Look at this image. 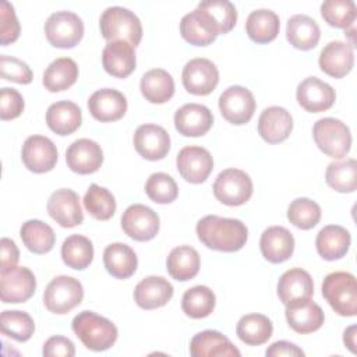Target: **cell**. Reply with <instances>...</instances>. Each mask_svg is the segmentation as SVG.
<instances>
[{
	"label": "cell",
	"mask_w": 357,
	"mask_h": 357,
	"mask_svg": "<svg viewBox=\"0 0 357 357\" xmlns=\"http://www.w3.org/2000/svg\"><path fill=\"white\" fill-rule=\"evenodd\" d=\"M273 332L272 321L264 314H247L236 326L238 339L248 346H259L269 340Z\"/></svg>",
	"instance_id": "74e56055"
},
{
	"label": "cell",
	"mask_w": 357,
	"mask_h": 357,
	"mask_svg": "<svg viewBox=\"0 0 357 357\" xmlns=\"http://www.w3.org/2000/svg\"><path fill=\"white\" fill-rule=\"evenodd\" d=\"M20 36V22L15 15L14 7L6 1H0V43L7 46L13 43Z\"/></svg>",
	"instance_id": "f907efd6"
},
{
	"label": "cell",
	"mask_w": 357,
	"mask_h": 357,
	"mask_svg": "<svg viewBox=\"0 0 357 357\" xmlns=\"http://www.w3.org/2000/svg\"><path fill=\"white\" fill-rule=\"evenodd\" d=\"M145 192L156 204H170L178 195V188L174 178L167 173H153L148 177Z\"/></svg>",
	"instance_id": "c3c4849f"
},
{
	"label": "cell",
	"mask_w": 357,
	"mask_h": 357,
	"mask_svg": "<svg viewBox=\"0 0 357 357\" xmlns=\"http://www.w3.org/2000/svg\"><path fill=\"white\" fill-rule=\"evenodd\" d=\"M92 117L102 123L120 120L127 112V99L117 89L103 88L93 92L88 99Z\"/></svg>",
	"instance_id": "ffe728a7"
},
{
	"label": "cell",
	"mask_w": 357,
	"mask_h": 357,
	"mask_svg": "<svg viewBox=\"0 0 357 357\" xmlns=\"http://www.w3.org/2000/svg\"><path fill=\"white\" fill-rule=\"evenodd\" d=\"M216 304L215 293L208 286H194L183 294L181 308L185 315L194 319L208 317Z\"/></svg>",
	"instance_id": "60d3db41"
},
{
	"label": "cell",
	"mask_w": 357,
	"mask_h": 357,
	"mask_svg": "<svg viewBox=\"0 0 357 357\" xmlns=\"http://www.w3.org/2000/svg\"><path fill=\"white\" fill-rule=\"evenodd\" d=\"M42 353L46 357H73L75 347L68 337L52 336L45 342Z\"/></svg>",
	"instance_id": "f5cc1de1"
},
{
	"label": "cell",
	"mask_w": 357,
	"mask_h": 357,
	"mask_svg": "<svg viewBox=\"0 0 357 357\" xmlns=\"http://www.w3.org/2000/svg\"><path fill=\"white\" fill-rule=\"evenodd\" d=\"M287 219L301 230H310L321 220V206L310 198H296L287 208Z\"/></svg>",
	"instance_id": "bcb514c9"
},
{
	"label": "cell",
	"mask_w": 357,
	"mask_h": 357,
	"mask_svg": "<svg viewBox=\"0 0 357 357\" xmlns=\"http://www.w3.org/2000/svg\"><path fill=\"white\" fill-rule=\"evenodd\" d=\"M297 102L310 113H321L331 109L336 100L335 89L317 77L303 79L297 86Z\"/></svg>",
	"instance_id": "2e32d148"
},
{
	"label": "cell",
	"mask_w": 357,
	"mask_h": 357,
	"mask_svg": "<svg viewBox=\"0 0 357 357\" xmlns=\"http://www.w3.org/2000/svg\"><path fill=\"white\" fill-rule=\"evenodd\" d=\"M21 159L28 170L33 173H46L56 166L57 149L50 138L31 135L22 145Z\"/></svg>",
	"instance_id": "5bb4252c"
},
{
	"label": "cell",
	"mask_w": 357,
	"mask_h": 357,
	"mask_svg": "<svg viewBox=\"0 0 357 357\" xmlns=\"http://www.w3.org/2000/svg\"><path fill=\"white\" fill-rule=\"evenodd\" d=\"M199 241L211 250L234 252L245 245L248 238L247 226L231 218L206 215L197 223Z\"/></svg>",
	"instance_id": "6da1fadb"
},
{
	"label": "cell",
	"mask_w": 357,
	"mask_h": 357,
	"mask_svg": "<svg viewBox=\"0 0 357 357\" xmlns=\"http://www.w3.org/2000/svg\"><path fill=\"white\" fill-rule=\"evenodd\" d=\"M66 162L74 173L91 174L98 172L102 166L103 151L98 142L88 138H79L67 148Z\"/></svg>",
	"instance_id": "ac0fdd59"
},
{
	"label": "cell",
	"mask_w": 357,
	"mask_h": 357,
	"mask_svg": "<svg viewBox=\"0 0 357 357\" xmlns=\"http://www.w3.org/2000/svg\"><path fill=\"white\" fill-rule=\"evenodd\" d=\"M326 184L337 192H353L357 188V162L356 159H346L342 162H332L325 173Z\"/></svg>",
	"instance_id": "b9f144b4"
},
{
	"label": "cell",
	"mask_w": 357,
	"mask_h": 357,
	"mask_svg": "<svg viewBox=\"0 0 357 357\" xmlns=\"http://www.w3.org/2000/svg\"><path fill=\"white\" fill-rule=\"evenodd\" d=\"M46 123L57 135H70L79 128L82 123V113L74 102L60 100L47 107Z\"/></svg>",
	"instance_id": "f546056e"
},
{
	"label": "cell",
	"mask_w": 357,
	"mask_h": 357,
	"mask_svg": "<svg viewBox=\"0 0 357 357\" xmlns=\"http://www.w3.org/2000/svg\"><path fill=\"white\" fill-rule=\"evenodd\" d=\"M78 66L70 57H59L52 61L43 73V86L49 92H61L75 84Z\"/></svg>",
	"instance_id": "8d00e7d4"
},
{
	"label": "cell",
	"mask_w": 357,
	"mask_h": 357,
	"mask_svg": "<svg viewBox=\"0 0 357 357\" xmlns=\"http://www.w3.org/2000/svg\"><path fill=\"white\" fill-rule=\"evenodd\" d=\"M25 103L22 95L14 88H1L0 92V117L13 120L24 112Z\"/></svg>",
	"instance_id": "816d5d0a"
},
{
	"label": "cell",
	"mask_w": 357,
	"mask_h": 357,
	"mask_svg": "<svg viewBox=\"0 0 357 357\" xmlns=\"http://www.w3.org/2000/svg\"><path fill=\"white\" fill-rule=\"evenodd\" d=\"M36 289V279L31 269L14 266L0 271V297L4 304H17L29 300Z\"/></svg>",
	"instance_id": "9c48e42d"
},
{
	"label": "cell",
	"mask_w": 357,
	"mask_h": 357,
	"mask_svg": "<svg viewBox=\"0 0 357 357\" xmlns=\"http://www.w3.org/2000/svg\"><path fill=\"white\" fill-rule=\"evenodd\" d=\"M47 213L61 227H74L84 220L79 197L70 188H60L52 192L47 201Z\"/></svg>",
	"instance_id": "9a60e30c"
},
{
	"label": "cell",
	"mask_w": 357,
	"mask_h": 357,
	"mask_svg": "<svg viewBox=\"0 0 357 357\" xmlns=\"http://www.w3.org/2000/svg\"><path fill=\"white\" fill-rule=\"evenodd\" d=\"M322 18L335 28L347 29L353 26L357 8L353 0H326L321 4Z\"/></svg>",
	"instance_id": "f6af8a7d"
},
{
	"label": "cell",
	"mask_w": 357,
	"mask_h": 357,
	"mask_svg": "<svg viewBox=\"0 0 357 357\" xmlns=\"http://www.w3.org/2000/svg\"><path fill=\"white\" fill-rule=\"evenodd\" d=\"M279 28L280 21L278 14L266 8H259L250 13L245 22V32L255 43L272 42L278 36Z\"/></svg>",
	"instance_id": "d590c367"
},
{
	"label": "cell",
	"mask_w": 357,
	"mask_h": 357,
	"mask_svg": "<svg viewBox=\"0 0 357 357\" xmlns=\"http://www.w3.org/2000/svg\"><path fill=\"white\" fill-rule=\"evenodd\" d=\"M259 247L266 261L280 264L293 255L294 237L283 226H271L261 234Z\"/></svg>",
	"instance_id": "484cf974"
},
{
	"label": "cell",
	"mask_w": 357,
	"mask_h": 357,
	"mask_svg": "<svg viewBox=\"0 0 357 357\" xmlns=\"http://www.w3.org/2000/svg\"><path fill=\"white\" fill-rule=\"evenodd\" d=\"M177 170L181 177L192 184L204 183L213 169V159L202 146H184L176 158Z\"/></svg>",
	"instance_id": "4fadbf2b"
},
{
	"label": "cell",
	"mask_w": 357,
	"mask_h": 357,
	"mask_svg": "<svg viewBox=\"0 0 357 357\" xmlns=\"http://www.w3.org/2000/svg\"><path fill=\"white\" fill-rule=\"evenodd\" d=\"M199 264L201 259L198 251L190 245H178L173 248L166 261L169 275L178 282H185L197 276Z\"/></svg>",
	"instance_id": "e575fe53"
},
{
	"label": "cell",
	"mask_w": 357,
	"mask_h": 357,
	"mask_svg": "<svg viewBox=\"0 0 357 357\" xmlns=\"http://www.w3.org/2000/svg\"><path fill=\"white\" fill-rule=\"evenodd\" d=\"M356 331H357V326L351 325L343 333V342L351 353H356Z\"/></svg>",
	"instance_id": "9f6ffc18"
},
{
	"label": "cell",
	"mask_w": 357,
	"mask_h": 357,
	"mask_svg": "<svg viewBox=\"0 0 357 357\" xmlns=\"http://www.w3.org/2000/svg\"><path fill=\"white\" fill-rule=\"evenodd\" d=\"M286 38L296 49H314L321 38V29L315 20L304 14H296L289 18L286 25Z\"/></svg>",
	"instance_id": "d6a6232c"
},
{
	"label": "cell",
	"mask_w": 357,
	"mask_h": 357,
	"mask_svg": "<svg viewBox=\"0 0 357 357\" xmlns=\"http://www.w3.org/2000/svg\"><path fill=\"white\" fill-rule=\"evenodd\" d=\"M61 258L71 269L82 271L88 268L93 259L92 241L81 234L68 236L61 245Z\"/></svg>",
	"instance_id": "ab89813d"
},
{
	"label": "cell",
	"mask_w": 357,
	"mask_h": 357,
	"mask_svg": "<svg viewBox=\"0 0 357 357\" xmlns=\"http://www.w3.org/2000/svg\"><path fill=\"white\" fill-rule=\"evenodd\" d=\"M219 110L229 123L245 124L255 112L254 95L241 85H231L219 96Z\"/></svg>",
	"instance_id": "30bf717a"
},
{
	"label": "cell",
	"mask_w": 357,
	"mask_h": 357,
	"mask_svg": "<svg viewBox=\"0 0 357 357\" xmlns=\"http://www.w3.org/2000/svg\"><path fill=\"white\" fill-rule=\"evenodd\" d=\"M314 294V283L311 275L301 268L286 271L278 282V296L286 305L293 300L311 298Z\"/></svg>",
	"instance_id": "4dcf8cb0"
},
{
	"label": "cell",
	"mask_w": 357,
	"mask_h": 357,
	"mask_svg": "<svg viewBox=\"0 0 357 357\" xmlns=\"http://www.w3.org/2000/svg\"><path fill=\"white\" fill-rule=\"evenodd\" d=\"M0 257H1V268L0 271H7L10 268L17 266L20 259V251L17 248V244L7 237H3L0 241Z\"/></svg>",
	"instance_id": "db71d44e"
},
{
	"label": "cell",
	"mask_w": 357,
	"mask_h": 357,
	"mask_svg": "<svg viewBox=\"0 0 357 357\" xmlns=\"http://www.w3.org/2000/svg\"><path fill=\"white\" fill-rule=\"evenodd\" d=\"M139 89L148 102L160 105L174 95V81L166 70L152 68L142 75Z\"/></svg>",
	"instance_id": "836d02e7"
},
{
	"label": "cell",
	"mask_w": 357,
	"mask_h": 357,
	"mask_svg": "<svg viewBox=\"0 0 357 357\" xmlns=\"http://www.w3.org/2000/svg\"><path fill=\"white\" fill-rule=\"evenodd\" d=\"M73 331L84 346L93 351L110 349L119 336L116 325L93 311H82L73 319Z\"/></svg>",
	"instance_id": "7a4b0ae2"
},
{
	"label": "cell",
	"mask_w": 357,
	"mask_h": 357,
	"mask_svg": "<svg viewBox=\"0 0 357 357\" xmlns=\"http://www.w3.org/2000/svg\"><path fill=\"white\" fill-rule=\"evenodd\" d=\"M284 315L289 326L303 335L318 331L325 321L322 308L311 298H300L287 303Z\"/></svg>",
	"instance_id": "e0dca14e"
},
{
	"label": "cell",
	"mask_w": 357,
	"mask_h": 357,
	"mask_svg": "<svg viewBox=\"0 0 357 357\" xmlns=\"http://www.w3.org/2000/svg\"><path fill=\"white\" fill-rule=\"evenodd\" d=\"M49 43L59 49H71L84 36V22L73 11H56L45 22Z\"/></svg>",
	"instance_id": "52a82bcc"
},
{
	"label": "cell",
	"mask_w": 357,
	"mask_h": 357,
	"mask_svg": "<svg viewBox=\"0 0 357 357\" xmlns=\"http://www.w3.org/2000/svg\"><path fill=\"white\" fill-rule=\"evenodd\" d=\"M159 216L146 205L132 204L121 216V227L124 233L135 241H149L159 231Z\"/></svg>",
	"instance_id": "8fae6325"
},
{
	"label": "cell",
	"mask_w": 357,
	"mask_h": 357,
	"mask_svg": "<svg viewBox=\"0 0 357 357\" xmlns=\"http://www.w3.org/2000/svg\"><path fill=\"white\" fill-rule=\"evenodd\" d=\"M351 237L349 230L339 225H328L317 234L315 245L318 254L326 261L343 258L350 248Z\"/></svg>",
	"instance_id": "f1b7e54d"
},
{
	"label": "cell",
	"mask_w": 357,
	"mask_h": 357,
	"mask_svg": "<svg viewBox=\"0 0 357 357\" xmlns=\"http://www.w3.org/2000/svg\"><path fill=\"white\" fill-rule=\"evenodd\" d=\"M99 28L102 36L109 42L123 40L135 47L142 39L139 18L124 7L114 6L106 8L100 15Z\"/></svg>",
	"instance_id": "3957f363"
},
{
	"label": "cell",
	"mask_w": 357,
	"mask_h": 357,
	"mask_svg": "<svg viewBox=\"0 0 357 357\" xmlns=\"http://www.w3.org/2000/svg\"><path fill=\"white\" fill-rule=\"evenodd\" d=\"M322 296L332 310L342 317L357 314V283L350 272H332L322 283Z\"/></svg>",
	"instance_id": "277c9868"
},
{
	"label": "cell",
	"mask_w": 357,
	"mask_h": 357,
	"mask_svg": "<svg viewBox=\"0 0 357 357\" xmlns=\"http://www.w3.org/2000/svg\"><path fill=\"white\" fill-rule=\"evenodd\" d=\"M213 195L225 205H243L252 195V180L240 169H225L213 183Z\"/></svg>",
	"instance_id": "ba28073f"
},
{
	"label": "cell",
	"mask_w": 357,
	"mask_h": 357,
	"mask_svg": "<svg viewBox=\"0 0 357 357\" xmlns=\"http://www.w3.org/2000/svg\"><path fill=\"white\" fill-rule=\"evenodd\" d=\"M213 124L212 112L199 103H187L174 114L176 130L184 137L205 135Z\"/></svg>",
	"instance_id": "7402d4cb"
},
{
	"label": "cell",
	"mask_w": 357,
	"mask_h": 357,
	"mask_svg": "<svg viewBox=\"0 0 357 357\" xmlns=\"http://www.w3.org/2000/svg\"><path fill=\"white\" fill-rule=\"evenodd\" d=\"M102 64L107 74L116 78H126L135 70L134 47L123 40L109 42L102 52Z\"/></svg>",
	"instance_id": "4316f807"
},
{
	"label": "cell",
	"mask_w": 357,
	"mask_h": 357,
	"mask_svg": "<svg viewBox=\"0 0 357 357\" xmlns=\"http://www.w3.org/2000/svg\"><path fill=\"white\" fill-rule=\"evenodd\" d=\"M84 206L92 218L107 220L116 212V199L107 188L91 184L84 195Z\"/></svg>",
	"instance_id": "7bdbcfd3"
},
{
	"label": "cell",
	"mask_w": 357,
	"mask_h": 357,
	"mask_svg": "<svg viewBox=\"0 0 357 357\" xmlns=\"http://www.w3.org/2000/svg\"><path fill=\"white\" fill-rule=\"evenodd\" d=\"M103 264L112 276L127 279L135 273L138 258L130 245L124 243H113L103 251Z\"/></svg>",
	"instance_id": "1f68e13d"
},
{
	"label": "cell",
	"mask_w": 357,
	"mask_h": 357,
	"mask_svg": "<svg viewBox=\"0 0 357 357\" xmlns=\"http://www.w3.org/2000/svg\"><path fill=\"white\" fill-rule=\"evenodd\" d=\"M312 137L317 146L333 159L346 156L351 146L350 130L339 119H319L312 127Z\"/></svg>",
	"instance_id": "5b68a950"
},
{
	"label": "cell",
	"mask_w": 357,
	"mask_h": 357,
	"mask_svg": "<svg viewBox=\"0 0 357 357\" xmlns=\"http://www.w3.org/2000/svg\"><path fill=\"white\" fill-rule=\"evenodd\" d=\"M318 63L319 68L333 78H342L347 75L354 64L353 45L343 40L329 42L321 50Z\"/></svg>",
	"instance_id": "603a6c76"
},
{
	"label": "cell",
	"mask_w": 357,
	"mask_h": 357,
	"mask_svg": "<svg viewBox=\"0 0 357 357\" xmlns=\"http://www.w3.org/2000/svg\"><path fill=\"white\" fill-rule=\"evenodd\" d=\"M293 130L291 114L280 106H271L262 110L258 119V134L268 144L284 141Z\"/></svg>",
	"instance_id": "cb8c5ba5"
},
{
	"label": "cell",
	"mask_w": 357,
	"mask_h": 357,
	"mask_svg": "<svg viewBox=\"0 0 357 357\" xmlns=\"http://www.w3.org/2000/svg\"><path fill=\"white\" fill-rule=\"evenodd\" d=\"M172 283L162 276H146L134 289V300L144 310L166 305L173 297Z\"/></svg>",
	"instance_id": "d4e9b609"
},
{
	"label": "cell",
	"mask_w": 357,
	"mask_h": 357,
	"mask_svg": "<svg viewBox=\"0 0 357 357\" xmlns=\"http://www.w3.org/2000/svg\"><path fill=\"white\" fill-rule=\"evenodd\" d=\"M192 357H240L238 349L218 331H202L190 342Z\"/></svg>",
	"instance_id": "83f0119b"
},
{
	"label": "cell",
	"mask_w": 357,
	"mask_h": 357,
	"mask_svg": "<svg viewBox=\"0 0 357 357\" xmlns=\"http://www.w3.org/2000/svg\"><path fill=\"white\" fill-rule=\"evenodd\" d=\"M0 74L3 79L17 84H29L32 81V71L29 66L13 56H0Z\"/></svg>",
	"instance_id": "681fc988"
},
{
	"label": "cell",
	"mask_w": 357,
	"mask_h": 357,
	"mask_svg": "<svg viewBox=\"0 0 357 357\" xmlns=\"http://www.w3.org/2000/svg\"><path fill=\"white\" fill-rule=\"evenodd\" d=\"M265 354H266V357H282V356L300 357V356H304V351L294 343H290L286 340H279V342L272 343L266 349Z\"/></svg>",
	"instance_id": "11a10c76"
},
{
	"label": "cell",
	"mask_w": 357,
	"mask_h": 357,
	"mask_svg": "<svg viewBox=\"0 0 357 357\" xmlns=\"http://www.w3.org/2000/svg\"><path fill=\"white\" fill-rule=\"evenodd\" d=\"M20 236L24 245L33 254H46L56 243L53 229L47 223L38 219H31L22 223Z\"/></svg>",
	"instance_id": "f35d334b"
},
{
	"label": "cell",
	"mask_w": 357,
	"mask_h": 357,
	"mask_svg": "<svg viewBox=\"0 0 357 357\" xmlns=\"http://www.w3.org/2000/svg\"><path fill=\"white\" fill-rule=\"evenodd\" d=\"M180 33L185 42L194 46H208L216 39V35L206 26L197 10H192L181 18Z\"/></svg>",
	"instance_id": "7dc6e473"
},
{
	"label": "cell",
	"mask_w": 357,
	"mask_h": 357,
	"mask_svg": "<svg viewBox=\"0 0 357 357\" xmlns=\"http://www.w3.org/2000/svg\"><path fill=\"white\" fill-rule=\"evenodd\" d=\"M84 287L75 278L60 275L49 282L43 293V304L53 314H67L81 304Z\"/></svg>",
	"instance_id": "8992f818"
},
{
	"label": "cell",
	"mask_w": 357,
	"mask_h": 357,
	"mask_svg": "<svg viewBox=\"0 0 357 357\" xmlns=\"http://www.w3.org/2000/svg\"><path fill=\"white\" fill-rule=\"evenodd\" d=\"M1 333L15 339L17 342H26L31 339L35 331V324L32 317L25 311L6 310L0 317Z\"/></svg>",
	"instance_id": "ee69618b"
},
{
	"label": "cell",
	"mask_w": 357,
	"mask_h": 357,
	"mask_svg": "<svg viewBox=\"0 0 357 357\" xmlns=\"http://www.w3.org/2000/svg\"><path fill=\"white\" fill-rule=\"evenodd\" d=\"M181 79L187 92L205 96L216 88L219 82V71L211 60L197 57L185 63Z\"/></svg>",
	"instance_id": "7c38bea8"
},
{
	"label": "cell",
	"mask_w": 357,
	"mask_h": 357,
	"mask_svg": "<svg viewBox=\"0 0 357 357\" xmlns=\"http://www.w3.org/2000/svg\"><path fill=\"white\" fill-rule=\"evenodd\" d=\"M195 10L216 36L230 32L237 21V10L227 0L201 1Z\"/></svg>",
	"instance_id": "44dd1931"
},
{
	"label": "cell",
	"mask_w": 357,
	"mask_h": 357,
	"mask_svg": "<svg viewBox=\"0 0 357 357\" xmlns=\"http://www.w3.org/2000/svg\"><path fill=\"white\" fill-rule=\"evenodd\" d=\"M135 151L148 160L163 159L170 149V137L167 131L156 124H142L134 132Z\"/></svg>",
	"instance_id": "d6986e66"
}]
</instances>
